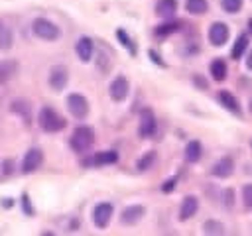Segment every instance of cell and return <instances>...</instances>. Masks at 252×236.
Listing matches in <instances>:
<instances>
[{
	"label": "cell",
	"instance_id": "2",
	"mask_svg": "<svg viewBox=\"0 0 252 236\" xmlns=\"http://www.w3.org/2000/svg\"><path fill=\"white\" fill-rule=\"evenodd\" d=\"M93 142H94V132L91 126H77L69 140V144L75 151H87Z\"/></svg>",
	"mask_w": 252,
	"mask_h": 236
},
{
	"label": "cell",
	"instance_id": "1",
	"mask_svg": "<svg viewBox=\"0 0 252 236\" xmlns=\"http://www.w3.org/2000/svg\"><path fill=\"white\" fill-rule=\"evenodd\" d=\"M39 126H41V130L43 132H61L65 126H67V122H65V118L57 112V110H53L51 106H43L41 110H39Z\"/></svg>",
	"mask_w": 252,
	"mask_h": 236
},
{
	"label": "cell",
	"instance_id": "27",
	"mask_svg": "<svg viewBox=\"0 0 252 236\" xmlns=\"http://www.w3.org/2000/svg\"><path fill=\"white\" fill-rule=\"evenodd\" d=\"M220 8L226 14H236L242 8V0H220Z\"/></svg>",
	"mask_w": 252,
	"mask_h": 236
},
{
	"label": "cell",
	"instance_id": "11",
	"mask_svg": "<svg viewBox=\"0 0 252 236\" xmlns=\"http://www.w3.org/2000/svg\"><path fill=\"white\" fill-rule=\"evenodd\" d=\"M93 49H94L93 39L87 37V35L79 37L77 43H75V53H77V57H79L83 63H89V61H91V57H93Z\"/></svg>",
	"mask_w": 252,
	"mask_h": 236
},
{
	"label": "cell",
	"instance_id": "10",
	"mask_svg": "<svg viewBox=\"0 0 252 236\" xmlns=\"http://www.w3.org/2000/svg\"><path fill=\"white\" fill-rule=\"evenodd\" d=\"M154 132H156V116H154V112L150 108H146L140 114L138 134H140V138H150V136H154Z\"/></svg>",
	"mask_w": 252,
	"mask_h": 236
},
{
	"label": "cell",
	"instance_id": "6",
	"mask_svg": "<svg viewBox=\"0 0 252 236\" xmlns=\"http://www.w3.org/2000/svg\"><path fill=\"white\" fill-rule=\"evenodd\" d=\"M228 35H230V30H228V26L224 22H213L211 24V28H209V41H211V45L222 47L226 43Z\"/></svg>",
	"mask_w": 252,
	"mask_h": 236
},
{
	"label": "cell",
	"instance_id": "4",
	"mask_svg": "<svg viewBox=\"0 0 252 236\" xmlns=\"http://www.w3.org/2000/svg\"><path fill=\"white\" fill-rule=\"evenodd\" d=\"M67 108H69V112L75 116V118H85L87 114H89V100L83 96V94H79V92H73V94H69L67 96Z\"/></svg>",
	"mask_w": 252,
	"mask_h": 236
},
{
	"label": "cell",
	"instance_id": "13",
	"mask_svg": "<svg viewBox=\"0 0 252 236\" xmlns=\"http://www.w3.org/2000/svg\"><path fill=\"white\" fill-rule=\"evenodd\" d=\"M67 81H69V75H67V69H65V67H59V65H57V67L51 69V73H49V85H51L53 90L65 88Z\"/></svg>",
	"mask_w": 252,
	"mask_h": 236
},
{
	"label": "cell",
	"instance_id": "23",
	"mask_svg": "<svg viewBox=\"0 0 252 236\" xmlns=\"http://www.w3.org/2000/svg\"><path fill=\"white\" fill-rule=\"evenodd\" d=\"M179 28H181L179 22H165V24H161V26L156 28V35H169V33L177 31Z\"/></svg>",
	"mask_w": 252,
	"mask_h": 236
},
{
	"label": "cell",
	"instance_id": "25",
	"mask_svg": "<svg viewBox=\"0 0 252 236\" xmlns=\"http://www.w3.org/2000/svg\"><path fill=\"white\" fill-rule=\"evenodd\" d=\"M116 35H118V39H120V43L130 51V55H136V45H134V41L130 39V35L124 31V30H118L116 31Z\"/></svg>",
	"mask_w": 252,
	"mask_h": 236
},
{
	"label": "cell",
	"instance_id": "3",
	"mask_svg": "<svg viewBox=\"0 0 252 236\" xmlns=\"http://www.w3.org/2000/svg\"><path fill=\"white\" fill-rule=\"evenodd\" d=\"M32 30L39 39H45V41H55L59 37V28L45 18H35L32 24Z\"/></svg>",
	"mask_w": 252,
	"mask_h": 236
},
{
	"label": "cell",
	"instance_id": "29",
	"mask_svg": "<svg viewBox=\"0 0 252 236\" xmlns=\"http://www.w3.org/2000/svg\"><path fill=\"white\" fill-rule=\"evenodd\" d=\"M175 185H177V177H169V179H165V181H163L161 191H163V193H171V191L175 189Z\"/></svg>",
	"mask_w": 252,
	"mask_h": 236
},
{
	"label": "cell",
	"instance_id": "31",
	"mask_svg": "<svg viewBox=\"0 0 252 236\" xmlns=\"http://www.w3.org/2000/svg\"><path fill=\"white\" fill-rule=\"evenodd\" d=\"M22 203H24V210H26V214H33V208L30 206V203H28V197H26V195L22 197Z\"/></svg>",
	"mask_w": 252,
	"mask_h": 236
},
{
	"label": "cell",
	"instance_id": "36",
	"mask_svg": "<svg viewBox=\"0 0 252 236\" xmlns=\"http://www.w3.org/2000/svg\"><path fill=\"white\" fill-rule=\"evenodd\" d=\"M248 110L252 112V98H250V102H248Z\"/></svg>",
	"mask_w": 252,
	"mask_h": 236
},
{
	"label": "cell",
	"instance_id": "32",
	"mask_svg": "<svg viewBox=\"0 0 252 236\" xmlns=\"http://www.w3.org/2000/svg\"><path fill=\"white\" fill-rule=\"evenodd\" d=\"M246 67L252 71V49L248 51V55H246Z\"/></svg>",
	"mask_w": 252,
	"mask_h": 236
},
{
	"label": "cell",
	"instance_id": "22",
	"mask_svg": "<svg viewBox=\"0 0 252 236\" xmlns=\"http://www.w3.org/2000/svg\"><path fill=\"white\" fill-rule=\"evenodd\" d=\"M185 10L189 14H195V16H201L209 10V2L207 0H187L185 2Z\"/></svg>",
	"mask_w": 252,
	"mask_h": 236
},
{
	"label": "cell",
	"instance_id": "26",
	"mask_svg": "<svg viewBox=\"0 0 252 236\" xmlns=\"http://www.w3.org/2000/svg\"><path fill=\"white\" fill-rule=\"evenodd\" d=\"M154 161H156V151H148L144 157H140V159H138L136 167H138L140 171H146V169H150V167L154 165Z\"/></svg>",
	"mask_w": 252,
	"mask_h": 236
},
{
	"label": "cell",
	"instance_id": "35",
	"mask_svg": "<svg viewBox=\"0 0 252 236\" xmlns=\"http://www.w3.org/2000/svg\"><path fill=\"white\" fill-rule=\"evenodd\" d=\"M248 31H250V35H252V18L248 20Z\"/></svg>",
	"mask_w": 252,
	"mask_h": 236
},
{
	"label": "cell",
	"instance_id": "18",
	"mask_svg": "<svg viewBox=\"0 0 252 236\" xmlns=\"http://www.w3.org/2000/svg\"><path fill=\"white\" fill-rule=\"evenodd\" d=\"M201 155H203V146H201V142L191 140V142L185 146V159H187L189 163H195V161L201 159Z\"/></svg>",
	"mask_w": 252,
	"mask_h": 236
},
{
	"label": "cell",
	"instance_id": "16",
	"mask_svg": "<svg viewBox=\"0 0 252 236\" xmlns=\"http://www.w3.org/2000/svg\"><path fill=\"white\" fill-rule=\"evenodd\" d=\"M219 102H220L226 110H230L232 114H240V104H238V100H236V96H234L232 92L220 90V92H219Z\"/></svg>",
	"mask_w": 252,
	"mask_h": 236
},
{
	"label": "cell",
	"instance_id": "34",
	"mask_svg": "<svg viewBox=\"0 0 252 236\" xmlns=\"http://www.w3.org/2000/svg\"><path fill=\"white\" fill-rule=\"evenodd\" d=\"M150 55H152V59H154V61H156V63H159V65H163V63H161V61H159V57H158V55H156V51H150Z\"/></svg>",
	"mask_w": 252,
	"mask_h": 236
},
{
	"label": "cell",
	"instance_id": "33",
	"mask_svg": "<svg viewBox=\"0 0 252 236\" xmlns=\"http://www.w3.org/2000/svg\"><path fill=\"white\" fill-rule=\"evenodd\" d=\"M193 81H195V85H197V83H199V87H201V88H207V83H205V81H203V79H201V77H195V79H193Z\"/></svg>",
	"mask_w": 252,
	"mask_h": 236
},
{
	"label": "cell",
	"instance_id": "19",
	"mask_svg": "<svg viewBox=\"0 0 252 236\" xmlns=\"http://www.w3.org/2000/svg\"><path fill=\"white\" fill-rule=\"evenodd\" d=\"M248 49V35H244V33H240L238 37H236V41H234V47H232V51H230V57L234 59V61H238L240 57H244V51Z\"/></svg>",
	"mask_w": 252,
	"mask_h": 236
},
{
	"label": "cell",
	"instance_id": "15",
	"mask_svg": "<svg viewBox=\"0 0 252 236\" xmlns=\"http://www.w3.org/2000/svg\"><path fill=\"white\" fill-rule=\"evenodd\" d=\"M144 214H146V208L140 206V205L126 206V208L122 210V222H124V224H136Z\"/></svg>",
	"mask_w": 252,
	"mask_h": 236
},
{
	"label": "cell",
	"instance_id": "17",
	"mask_svg": "<svg viewBox=\"0 0 252 236\" xmlns=\"http://www.w3.org/2000/svg\"><path fill=\"white\" fill-rule=\"evenodd\" d=\"M175 10H177V0H159L156 4V14L159 18H165V20L171 18L175 14Z\"/></svg>",
	"mask_w": 252,
	"mask_h": 236
},
{
	"label": "cell",
	"instance_id": "21",
	"mask_svg": "<svg viewBox=\"0 0 252 236\" xmlns=\"http://www.w3.org/2000/svg\"><path fill=\"white\" fill-rule=\"evenodd\" d=\"M18 71V63L16 61H2L0 63V83H8Z\"/></svg>",
	"mask_w": 252,
	"mask_h": 236
},
{
	"label": "cell",
	"instance_id": "5",
	"mask_svg": "<svg viewBox=\"0 0 252 236\" xmlns=\"http://www.w3.org/2000/svg\"><path fill=\"white\" fill-rule=\"evenodd\" d=\"M118 161V153L114 149H106V151H98L94 155H89L83 159L85 167H102V165H110Z\"/></svg>",
	"mask_w": 252,
	"mask_h": 236
},
{
	"label": "cell",
	"instance_id": "24",
	"mask_svg": "<svg viewBox=\"0 0 252 236\" xmlns=\"http://www.w3.org/2000/svg\"><path fill=\"white\" fill-rule=\"evenodd\" d=\"M203 232L205 234H224V226L219 220H207L203 224Z\"/></svg>",
	"mask_w": 252,
	"mask_h": 236
},
{
	"label": "cell",
	"instance_id": "30",
	"mask_svg": "<svg viewBox=\"0 0 252 236\" xmlns=\"http://www.w3.org/2000/svg\"><path fill=\"white\" fill-rule=\"evenodd\" d=\"M232 203H234V191L232 189H226L224 191V205L226 206H232Z\"/></svg>",
	"mask_w": 252,
	"mask_h": 236
},
{
	"label": "cell",
	"instance_id": "28",
	"mask_svg": "<svg viewBox=\"0 0 252 236\" xmlns=\"http://www.w3.org/2000/svg\"><path fill=\"white\" fill-rule=\"evenodd\" d=\"M242 203H244L246 208L252 210V183H248V185L242 187Z\"/></svg>",
	"mask_w": 252,
	"mask_h": 236
},
{
	"label": "cell",
	"instance_id": "14",
	"mask_svg": "<svg viewBox=\"0 0 252 236\" xmlns=\"http://www.w3.org/2000/svg\"><path fill=\"white\" fill-rule=\"evenodd\" d=\"M199 208V201L195 195H187L181 203V208H179V220H189Z\"/></svg>",
	"mask_w": 252,
	"mask_h": 236
},
{
	"label": "cell",
	"instance_id": "20",
	"mask_svg": "<svg viewBox=\"0 0 252 236\" xmlns=\"http://www.w3.org/2000/svg\"><path fill=\"white\" fill-rule=\"evenodd\" d=\"M209 71H211V77H213L215 81H224V79H226V63H224L222 59L211 61Z\"/></svg>",
	"mask_w": 252,
	"mask_h": 236
},
{
	"label": "cell",
	"instance_id": "37",
	"mask_svg": "<svg viewBox=\"0 0 252 236\" xmlns=\"http://www.w3.org/2000/svg\"><path fill=\"white\" fill-rule=\"evenodd\" d=\"M2 28H4V26H2V24H0V30H2Z\"/></svg>",
	"mask_w": 252,
	"mask_h": 236
},
{
	"label": "cell",
	"instance_id": "7",
	"mask_svg": "<svg viewBox=\"0 0 252 236\" xmlns=\"http://www.w3.org/2000/svg\"><path fill=\"white\" fill-rule=\"evenodd\" d=\"M128 90H130V83H128V79H126L124 75L114 77L112 83L108 85V94H110V98L116 100V102L124 100V98L128 96Z\"/></svg>",
	"mask_w": 252,
	"mask_h": 236
},
{
	"label": "cell",
	"instance_id": "9",
	"mask_svg": "<svg viewBox=\"0 0 252 236\" xmlns=\"http://www.w3.org/2000/svg\"><path fill=\"white\" fill-rule=\"evenodd\" d=\"M41 161H43V153L39 148H32L28 149V153L24 155V161H22V171L24 173H33L35 169L41 167Z\"/></svg>",
	"mask_w": 252,
	"mask_h": 236
},
{
	"label": "cell",
	"instance_id": "8",
	"mask_svg": "<svg viewBox=\"0 0 252 236\" xmlns=\"http://www.w3.org/2000/svg\"><path fill=\"white\" fill-rule=\"evenodd\" d=\"M112 212H114V206L110 203H98L93 208V224L98 228H106L112 218Z\"/></svg>",
	"mask_w": 252,
	"mask_h": 236
},
{
	"label": "cell",
	"instance_id": "12",
	"mask_svg": "<svg viewBox=\"0 0 252 236\" xmlns=\"http://www.w3.org/2000/svg\"><path fill=\"white\" fill-rule=\"evenodd\" d=\"M232 171H234V161H232V157H228V155L220 157V159L211 167V173H213L215 177H220V179L230 177Z\"/></svg>",
	"mask_w": 252,
	"mask_h": 236
}]
</instances>
